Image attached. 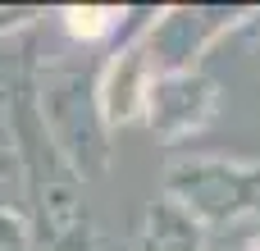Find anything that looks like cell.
<instances>
[{
    "instance_id": "cell-9",
    "label": "cell",
    "mask_w": 260,
    "mask_h": 251,
    "mask_svg": "<svg viewBox=\"0 0 260 251\" xmlns=\"http://www.w3.org/2000/svg\"><path fill=\"white\" fill-rule=\"evenodd\" d=\"M251 251H260V238H256V242H251Z\"/></svg>"
},
{
    "instance_id": "cell-1",
    "label": "cell",
    "mask_w": 260,
    "mask_h": 251,
    "mask_svg": "<svg viewBox=\"0 0 260 251\" xmlns=\"http://www.w3.org/2000/svg\"><path fill=\"white\" fill-rule=\"evenodd\" d=\"M37 123L46 133V142L55 146V155L82 178V174H101L110 165V128L101 119L96 105V87L82 69H50L37 87Z\"/></svg>"
},
{
    "instance_id": "cell-8",
    "label": "cell",
    "mask_w": 260,
    "mask_h": 251,
    "mask_svg": "<svg viewBox=\"0 0 260 251\" xmlns=\"http://www.w3.org/2000/svg\"><path fill=\"white\" fill-rule=\"evenodd\" d=\"M0 201H5V169H0Z\"/></svg>"
},
{
    "instance_id": "cell-4",
    "label": "cell",
    "mask_w": 260,
    "mask_h": 251,
    "mask_svg": "<svg viewBox=\"0 0 260 251\" xmlns=\"http://www.w3.org/2000/svg\"><path fill=\"white\" fill-rule=\"evenodd\" d=\"M142 251H206L201 224H192L174 201H151L142 219Z\"/></svg>"
},
{
    "instance_id": "cell-3",
    "label": "cell",
    "mask_w": 260,
    "mask_h": 251,
    "mask_svg": "<svg viewBox=\"0 0 260 251\" xmlns=\"http://www.w3.org/2000/svg\"><path fill=\"white\" fill-rule=\"evenodd\" d=\"M215 110H219V87L206 73H192V69L155 78L146 87V96H142V114L151 119V133L160 142L201 133L215 119Z\"/></svg>"
},
{
    "instance_id": "cell-5",
    "label": "cell",
    "mask_w": 260,
    "mask_h": 251,
    "mask_svg": "<svg viewBox=\"0 0 260 251\" xmlns=\"http://www.w3.org/2000/svg\"><path fill=\"white\" fill-rule=\"evenodd\" d=\"M59 18H64V32H69V37H78V41H101V37L119 23V9H101V5L78 9V5H69V9H59Z\"/></svg>"
},
{
    "instance_id": "cell-6",
    "label": "cell",
    "mask_w": 260,
    "mask_h": 251,
    "mask_svg": "<svg viewBox=\"0 0 260 251\" xmlns=\"http://www.w3.org/2000/svg\"><path fill=\"white\" fill-rule=\"evenodd\" d=\"M27 224H23V215H14V210H5L0 206V251H27Z\"/></svg>"
},
{
    "instance_id": "cell-2",
    "label": "cell",
    "mask_w": 260,
    "mask_h": 251,
    "mask_svg": "<svg viewBox=\"0 0 260 251\" xmlns=\"http://www.w3.org/2000/svg\"><path fill=\"white\" fill-rule=\"evenodd\" d=\"M165 201H174L192 224H233L260 210V160H174L165 174Z\"/></svg>"
},
{
    "instance_id": "cell-7",
    "label": "cell",
    "mask_w": 260,
    "mask_h": 251,
    "mask_svg": "<svg viewBox=\"0 0 260 251\" xmlns=\"http://www.w3.org/2000/svg\"><path fill=\"white\" fill-rule=\"evenodd\" d=\"M23 18H27L23 9H0V32H9V27H18Z\"/></svg>"
}]
</instances>
